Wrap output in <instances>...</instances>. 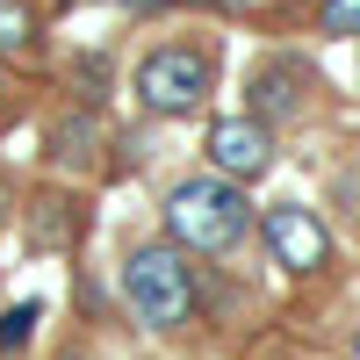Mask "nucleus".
I'll return each mask as SVG.
<instances>
[{
  "label": "nucleus",
  "mask_w": 360,
  "mask_h": 360,
  "mask_svg": "<svg viewBox=\"0 0 360 360\" xmlns=\"http://www.w3.org/2000/svg\"><path fill=\"white\" fill-rule=\"evenodd\" d=\"M209 79H217V65H209L195 44H159L137 65V101L152 115H188V108L209 101Z\"/></svg>",
  "instance_id": "7ed1b4c3"
},
{
  "label": "nucleus",
  "mask_w": 360,
  "mask_h": 360,
  "mask_svg": "<svg viewBox=\"0 0 360 360\" xmlns=\"http://www.w3.org/2000/svg\"><path fill=\"white\" fill-rule=\"evenodd\" d=\"M339 202L360 217V166H346V173H339Z\"/></svg>",
  "instance_id": "f8f14e48"
},
{
  "label": "nucleus",
  "mask_w": 360,
  "mask_h": 360,
  "mask_svg": "<svg viewBox=\"0 0 360 360\" xmlns=\"http://www.w3.org/2000/svg\"><path fill=\"white\" fill-rule=\"evenodd\" d=\"M123 295H130L137 324H152V332H173V324L195 317V274L173 245H137L123 259Z\"/></svg>",
  "instance_id": "f03ea898"
},
{
  "label": "nucleus",
  "mask_w": 360,
  "mask_h": 360,
  "mask_svg": "<svg viewBox=\"0 0 360 360\" xmlns=\"http://www.w3.org/2000/svg\"><path fill=\"white\" fill-rule=\"evenodd\" d=\"M72 238V202L65 195H44L37 202V245H65Z\"/></svg>",
  "instance_id": "1a4fd4ad"
},
{
  "label": "nucleus",
  "mask_w": 360,
  "mask_h": 360,
  "mask_svg": "<svg viewBox=\"0 0 360 360\" xmlns=\"http://www.w3.org/2000/svg\"><path fill=\"white\" fill-rule=\"evenodd\" d=\"M259 231H266V252H274L288 274H317V266H324V252H332L324 224L310 217L303 202H274V209L259 217Z\"/></svg>",
  "instance_id": "20e7f679"
},
{
  "label": "nucleus",
  "mask_w": 360,
  "mask_h": 360,
  "mask_svg": "<svg viewBox=\"0 0 360 360\" xmlns=\"http://www.w3.org/2000/svg\"><path fill=\"white\" fill-rule=\"evenodd\" d=\"M0 224H8V180H0Z\"/></svg>",
  "instance_id": "ddd939ff"
},
{
  "label": "nucleus",
  "mask_w": 360,
  "mask_h": 360,
  "mask_svg": "<svg viewBox=\"0 0 360 360\" xmlns=\"http://www.w3.org/2000/svg\"><path fill=\"white\" fill-rule=\"evenodd\" d=\"M209 159H217L224 180H252V173H266V159H274L266 123H259V115H224V123L209 130Z\"/></svg>",
  "instance_id": "39448f33"
},
{
  "label": "nucleus",
  "mask_w": 360,
  "mask_h": 360,
  "mask_svg": "<svg viewBox=\"0 0 360 360\" xmlns=\"http://www.w3.org/2000/svg\"><path fill=\"white\" fill-rule=\"evenodd\" d=\"M173 8H202V0H173Z\"/></svg>",
  "instance_id": "4468645a"
},
{
  "label": "nucleus",
  "mask_w": 360,
  "mask_h": 360,
  "mask_svg": "<svg viewBox=\"0 0 360 360\" xmlns=\"http://www.w3.org/2000/svg\"><path fill=\"white\" fill-rule=\"evenodd\" d=\"M29 37H37V15H29L22 0H0V58L29 51Z\"/></svg>",
  "instance_id": "6e6552de"
},
{
  "label": "nucleus",
  "mask_w": 360,
  "mask_h": 360,
  "mask_svg": "<svg viewBox=\"0 0 360 360\" xmlns=\"http://www.w3.org/2000/svg\"><path fill=\"white\" fill-rule=\"evenodd\" d=\"M303 65H266L259 79H252V115H259V123H274V115H295V108H303Z\"/></svg>",
  "instance_id": "423d86ee"
},
{
  "label": "nucleus",
  "mask_w": 360,
  "mask_h": 360,
  "mask_svg": "<svg viewBox=\"0 0 360 360\" xmlns=\"http://www.w3.org/2000/svg\"><path fill=\"white\" fill-rule=\"evenodd\" d=\"M51 159L58 166H86L94 159V144H101V130H94V115H65V123H51Z\"/></svg>",
  "instance_id": "0eeeda50"
},
{
  "label": "nucleus",
  "mask_w": 360,
  "mask_h": 360,
  "mask_svg": "<svg viewBox=\"0 0 360 360\" xmlns=\"http://www.w3.org/2000/svg\"><path fill=\"white\" fill-rule=\"evenodd\" d=\"M166 231L180 238V245H195V252H231L238 238L252 231V202H245L238 180L195 173V180H180V188L166 195Z\"/></svg>",
  "instance_id": "f257e3e1"
},
{
  "label": "nucleus",
  "mask_w": 360,
  "mask_h": 360,
  "mask_svg": "<svg viewBox=\"0 0 360 360\" xmlns=\"http://www.w3.org/2000/svg\"><path fill=\"white\" fill-rule=\"evenodd\" d=\"M29 324H37V303H15L8 317H0V353H15V346L29 339Z\"/></svg>",
  "instance_id": "9b49d317"
},
{
  "label": "nucleus",
  "mask_w": 360,
  "mask_h": 360,
  "mask_svg": "<svg viewBox=\"0 0 360 360\" xmlns=\"http://www.w3.org/2000/svg\"><path fill=\"white\" fill-rule=\"evenodd\" d=\"M317 29H324V37H360V0H324Z\"/></svg>",
  "instance_id": "9d476101"
},
{
  "label": "nucleus",
  "mask_w": 360,
  "mask_h": 360,
  "mask_svg": "<svg viewBox=\"0 0 360 360\" xmlns=\"http://www.w3.org/2000/svg\"><path fill=\"white\" fill-rule=\"evenodd\" d=\"M0 108H8V86H0Z\"/></svg>",
  "instance_id": "2eb2a0df"
},
{
  "label": "nucleus",
  "mask_w": 360,
  "mask_h": 360,
  "mask_svg": "<svg viewBox=\"0 0 360 360\" xmlns=\"http://www.w3.org/2000/svg\"><path fill=\"white\" fill-rule=\"evenodd\" d=\"M353 346H360V339H353Z\"/></svg>",
  "instance_id": "dca6fc26"
}]
</instances>
